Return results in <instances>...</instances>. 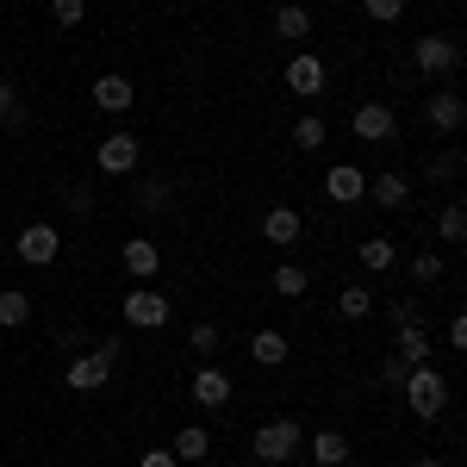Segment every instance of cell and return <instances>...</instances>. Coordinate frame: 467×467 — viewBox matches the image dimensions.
<instances>
[{"label":"cell","instance_id":"6da1fadb","mask_svg":"<svg viewBox=\"0 0 467 467\" xmlns=\"http://www.w3.org/2000/svg\"><path fill=\"white\" fill-rule=\"evenodd\" d=\"M399 393H405V405H411V418H418V424H436V418H449V374H442L436 361L411 368Z\"/></svg>","mask_w":467,"mask_h":467},{"label":"cell","instance_id":"4fadbf2b","mask_svg":"<svg viewBox=\"0 0 467 467\" xmlns=\"http://www.w3.org/2000/svg\"><path fill=\"white\" fill-rule=\"evenodd\" d=\"M119 262H125L131 281H156V275H162V250H156V237H125Z\"/></svg>","mask_w":467,"mask_h":467},{"label":"cell","instance_id":"5bb4252c","mask_svg":"<svg viewBox=\"0 0 467 467\" xmlns=\"http://www.w3.org/2000/svg\"><path fill=\"white\" fill-rule=\"evenodd\" d=\"M187 393L200 399L206 411H224V405H231V374H224L218 361H200V374H193V387H187Z\"/></svg>","mask_w":467,"mask_h":467},{"label":"cell","instance_id":"7c38bea8","mask_svg":"<svg viewBox=\"0 0 467 467\" xmlns=\"http://www.w3.org/2000/svg\"><path fill=\"white\" fill-rule=\"evenodd\" d=\"M368 200H374L380 213H405V206H411V181L399 175V169H380V175H368Z\"/></svg>","mask_w":467,"mask_h":467},{"label":"cell","instance_id":"3957f363","mask_svg":"<svg viewBox=\"0 0 467 467\" xmlns=\"http://www.w3.org/2000/svg\"><path fill=\"white\" fill-rule=\"evenodd\" d=\"M411 63H418L424 75H436V81H449V75L462 69V44H455L449 32H424L418 44H411Z\"/></svg>","mask_w":467,"mask_h":467},{"label":"cell","instance_id":"7a4b0ae2","mask_svg":"<svg viewBox=\"0 0 467 467\" xmlns=\"http://www.w3.org/2000/svg\"><path fill=\"white\" fill-rule=\"evenodd\" d=\"M250 449H255V462H262V467H287L293 455L306 449V431H299L293 418H268V424L250 436Z\"/></svg>","mask_w":467,"mask_h":467},{"label":"cell","instance_id":"b9f144b4","mask_svg":"<svg viewBox=\"0 0 467 467\" xmlns=\"http://www.w3.org/2000/svg\"><path fill=\"white\" fill-rule=\"evenodd\" d=\"M411 467H455V462H411Z\"/></svg>","mask_w":467,"mask_h":467},{"label":"cell","instance_id":"836d02e7","mask_svg":"<svg viewBox=\"0 0 467 467\" xmlns=\"http://www.w3.org/2000/svg\"><path fill=\"white\" fill-rule=\"evenodd\" d=\"M50 19H57L63 32H75V26L88 19V0H50Z\"/></svg>","mask_w":467,"mask_h":467},{"label":"cell","instance_id":"44dd1931","mask_svg":"<svg viewBox=\"0 0 467 467\" xmlns=\"http://www.w3.org/2000/svg\"><path fill=\"white\" fill-rule=\"evenodd\" d=\"M169 455H175V462H206V455H213V431H206V424H181V436L169 442Z\"/></svg>","mask_w":467,"mask_h":467},{"label":"cell","instance_id":"7402d4cb","mask_svg":"<svg viewBox=\"0 0 467 467\" xmlns=\"http://www.w3.org/2000/svg\"><path fill=\"white\" fill-rule=\"evenodd\" d=\"M361 268H368V275H393L399 268V244L393 237H361Z\"/></svg>","mask_w":467,"mask_h":467},{"label":"cell","instance_id":"ab89813d","mask_svg":"<svg viewBox=\"0 0 467 467\" xmlns=\"http://www.w3.org/2000/svg\"><path fill=\"white\" fill-rule=\"evenodd\" d=\"M138 467H181V462L169 455V449H144V455H138Z\"/></svg>","mask_w":467,"mask_h":467},{"label":"cell","instance_id":"30bf717a","mask_svg":"<svg viewBox=\"0 0 467 467\" xmlns=\"http://www.w3.org/2000/svg\"><path fill=\"white\" fill-rule=\"evenodd\" d=\"M324 200L330 206H361L368 200V175H361L356 162H330L324 169Z\"/></svg>","mask_w":467,"mask_h":467},{"label":"cell","instance_id":"60d3db41","mask_svg":"<svg viewBox=\"0 0 467 467\" xmlns=\"http://www.w3.org/2000/svg\"><path fill=\"white\" fill-rule=\"evenodd\" d=\"M94 349H100V356H107V361H119V356H125V337H100Z\"/></svg>","mask_w":467,"mask_h":467},{"label":"cell","instance_id":"4316f807","mask_svg":"<svg viewBox=\"0 0 467 467\" xmlns=\"http://www.w3.org/2000/svg\"><path fill=\"white\" fill-rule=\"evenodd\" d=\"M187 349L200 361H218V349H224V330H218L213 318H200V324H187Z\"/></svg>","mask_w":467,"mask_h":467},{"label":"cell","instance_id":"8992f818","mask_svg":"<svg viewBox=\"0 0 467 467\" xmlns=\"http://www.w3.org/2000/svg\"><path fill=\"white\" fill-rule=\"evenodd\" d=\"M138 162H144V150L131 131H107L100 144H94V169L100 175H138Z\"/></svg>","mask_w":467,"mask_h":467},{"label":"cell","instance_id":"f1b7e54d","mask_svg":"<svg viewBox=\"0 0 467 467\" xmlns=\"http://www.w3.org/2000/svg\"><path fill=\"white\" fill-rule=\"evenodd\" d=\"M424 175H431L436 187H455V181H462V150L449 144L442 156H431V162H424Z\"/></svg>","mask_w":467,"mask_h":467},{"label":"cell","instance_id":"ac0fdd59","mask_svg":"<svg viewBox=\"0 0 467 467\" xmlns=\"http://www.w3.org/2000/svg\"><path fill=\"white\" fill-rule=\"evenodd\" d=\"M262 237H268V244H275V250H293V244H299V237H306V218L293 213V206H275V213L262 218Z\"/></svg>","mask_w":467,"mask_h":467},{"label":"cell","instance_id":"e575fe53","mask_svg":"<svg viewBox=\"0 0 467 467\" xmlns=\"http://www.w3.org/2000/svg\"><path fill=\"white\" fill-rule=\"evenodd\" d=\"M63 213H69V218H88V213H94V187H81V181H75V187H63Z\"/></svg>","mask_w":467,"mask_h":467},{"label":"cell","instance_id":"277c9868","mask_svg":"<svg viewBox=\"0 0 467 467\" xmlns=\"http://www.w3.org/2000/svg\"><path fill=\"white\" fill-rule=\"evenodd\" d=\"M119 312H125L131 330H162V324L175 318V306H169V293H162V287H131Z\"/></svg>","mask_w":467,"mask_h":467},{"label":"cell","instance_id":"2e32d148","mask_svg":"<svg viewBox=\"0 0 467 467\" xmlns=\"http://www.w3.org/2000/svg\"><path fill=\"white\" fill-rule=\"evenodd\" d=\"M138 206H144L150 218H169V213L181 206L175 181H169V175H144V181H138Z\"/></svg>","mask_w":467,"mask_h":467},{"label":"cell","instance_id":"603a6c76","mask_svg":"<svg viewBox=\"0 0 467 467\" xmlns=\"http://www.w3.org/2000/svg\"><path fill=\"white\" fill-rule=\"evenodd\" d=\"M250 356H255V368H281V361L293 356V343L281 337V330H255V337H250Z\"/></svg>","mask_w":467,"mask_h":467},{"label":"cell","instance_id":"8fae6325","mask_svg":"<svg viewBox=\"0 0 467 467\" xmlns=\"http://www.w3.org/2000/svg\"><path fill=\"white\" fill-rule=\"evenodd\" d=\"M112 368H119V361H107L100 349H81V356H69V374H63V380H69L75 393H100L112 380Z\"/></svg>","mask_w":467,"mask_h":467},{"label":"cell","instance_id":"83f0119b","mask_svg":"<svg viewBox=\"0 0 467 467\" xmlns=\"http://www.w3.org/2000/svg\"><path fill=\"white\" fill-rule=\"evenodd\" d=\"M324 138H330L324 112H299V125H293V150H324Z\"/></svg>","mask_w":467,"mask_h":467},{"label":"cell","instance_id":"d590c367","mask_svg":"<svg viewBox=\"0 0 467 467\" xmlns=\"http://www.w3.org/2000/svg\"><path fill=\"white\" fill-rule=\"evenodd\" d=\"M361 13L374 26H393V19H405V0H361Z\"/></svg>","mask_w":467,"mask_h":467},{"label":"cell","instance_id":"ffe728a7","mask_svg":"<svg viewBox=\"0 0 467 467\" xmlns=\"http://www.w3.org/2000/svg\"><path fill=\"white\" fill-rule=\"evenodd\" d=\"M275 37H287V44H306V37H312V13H306L299 0H281V6H275Z\"/></svg>","mask_w":467,"mask_h":467},{"label":"cell","instance_id":"d6986e66","mask_svg":"<svg viewBox=\"0 0 467 467\" xmlns=\"http://www.w3.org/2000/svg\"><path fill=\"white\" fill-rule=\"evenodd\" d=\"M306 449H312V462L318 467H349V455H356V442L343 431H318V436H306Z\"/></svg>","mask_w":467,"mask_h":467},{"label":"cell","instance_id":"5b68a950","mask_svg":"<svg viewBox=\"0 0 467 467\" xmlns=\"http://www.w3.org/2000/svg\"><path fill=\"white\" fill-rule=\"evenodd\" d=\"M349 131H356L361 144H399V112L387 100H361L349 112Z\"/></svg>","mask_w":467,"mask_h":467},{"label":"cell","instance_id":"f546056e","mask_svg":"<svg viewBox=\"0 0 467 467\" xmlns=\"http://www.w3.org/2000/svg\"><path fill=\"white\" fill-rule=\"evenodd\" d=\"M268 287L281 293V299H299V293L312 287V275H306V268H299V262H281V268H275V281H268Z\"/></svg>","mask_w":467,"mask_h":467},{"label":"cell","instance_id":"9c48e42d","mask_svg":"<svg viewBox=\"0 0 467 467\" xmlns=\"http://www.w3.org/2000/svg\"><path fill=\"white\" fill-rule=\"evenodd\" d=\"M57 250H63V231H57V224H26V231L13 237V255H19L26 268H50Z\"/></svg>","mask_w":467,"mask_h":467},{"label":"cell","instance_id":"74e56055","mask_svg":"<svg viewBox=\"0 0 467 467\" xmlns=\"http://www.w3.org/2000/svg\"><path fill=\"white\" fill-rule=\"evenodd\" d=\"M405 374H411V368L399 356H380V387H405Z\"/></svg>","mask_w":467,"mask_h":467},{"label":"cell","instance_id":"52a82bcc","mask_svg":"<svg viewBox=\"0 0 467 467\" xmlns=\"http://www.w3.org/2000/svg\"><path fill=\"white\" fill-rule=\"evenodd\" d=\"M424 125H431L436 138H462L467 125V100L455 88H431V100H424Z\"/></svg>","mask_w":467,"mask_h":467},{"label":"cell","instance_id":"9a60e30c","mask_svg":"<svg viewBox=\"0 0 467 467\" xmlns=\"http://www.w3.org/2000/svg\"><path fill=\"white\" fill-rule=\"evenodd\" d=\"M131 100H138V88H131V75L107 69L100 81H94V107H100V112H131Z\"/></svg>","mask_w":467,"mask_h":467},{"label":"cell","instance_id":"ba28073f","mask_svg":"<svg viewBox=\"0 0 467 467\" xmlns=\"http://www.w3.org/2000/svg\"><path fill=\"white\" fill-rule=\"evenodd\" d=\"M281 81H287V94H299V100H318L324 88H330V69H324V57H312V50H293Z\"/></svg>","mask_w":467,"mask_h":467},{"label":"cell","instance_id":"f35d334b","mask_svg":"<svg viewBox=\"0 0 467 467\" xmlns=\"http://www.w3.org/2000/svg\"><path fill=\"white\" fill-rule=\"evenodd\" d=\"M442 343H449V349H467V318H462V312L449 318V330H442Z\"/></svg>","mask_w":467,"mask_h":467},{"label":"cell","instance_id":"1f68e13d","mask_svg":"<svg viewBox=\"0 0 467 467\" xmlns=\"http://www.w3.org/2000/svg\"><path fill=\"white\" fill-rule=\"evenodd\" d=\"M411 281H418V287H436V281H442V255H436L431 244L411 255Z\"/></svg>","mask_w":467,"mask_h":467},{"label":"cell","instance_id":"e0dca14e","mask_svg":"<svg viewBox=\"0 0 467 467\" xmlns=\"http://www.w3.org/2000/svg\"><path fill=\"white\" fill-rule=\"evenodd\" d=\"M393 356L405 361V368H424V361L436 356V337L424 330V324H405V330L393 337Z\"/></svg>","mask_w":467,"mask_h":467},{"label":"cell","instance_id":"8d00e7d4","mask_svg":"<svg viewBox=\"0 0 467 467\" xmlns=\"http://www.w3.org/2000/svg\"><path fill=\"white\" fill-rule=\"evenodd\" d=\"M57 349H63V356H81V349H88V330H81V324H63V330H57Z\"/></svg>","mask_w":467,"mask_h":467},{"label":"cell","instance_id":"d4e9b609","mask_svg":"<svg viewBox=\"0 0 467 467\" xmlns=\"http://www.w3.org/2000/svg\"><path fill=\"white\" fill-rule=\"evenodd\" d=\"M26 125H32V112H26V100H19V81L0 75V131H26Z\"/></svg>","mask_w":467,"mask_h":467},{"label":"cell","instance_id":"484cf974","mask_svg":"<svg viewBox=\"0 0 467 467\" xmlns=\"http://www.w3.org/2000/svg\"><path fill=\"white\" fill-rule=\"evenodd\" d=\"M19 324H32V293L0 287V330H19Z\"/></svg>","mask_w":467,"mask_h":467},{"label":"cell","instance_id":"4dcf8cb0","mask_svg":"<svg viewBox=\"0 0 467 467\" xmlns=\"http://www.w3.org/2000/svg\"><path fill=\"white\" fill-rule=\"evenodd\" d=\"M337 312H343L349 324H361L368 312H374V293H368V287H343V293H337Z\"/></svg>","mask_w":467,"mask_h":467},{"label":"cell","instance_id":"cb8c5ba5","mask_svg":"<svg viewBox=\"0 0 467 467\" xmlns=\"http://www.w3.org/2000/svg\"><path fill=\"white\" fill-rule=\"evenodd\" d=\"M436 244H449V250H462V244H467V206H462V200H449V206L436 213Z\"/></svg>","mask_w":467,"mask_h":467},{"label":"cell","instance_id":"d6a6232c","mask_svg":"<svg viewBox=\"0 0 467 467\" xmlns=\"http://www.w3.org/2000/svg\"><path fill=\"white\" fill-rule=\"evenodd\" d=\"M387 318H393V330H405V324H424V306H418V293L393 299V306H387Z\"/></svg>","mask_w":467,"mask_h":467}]
</instances>
